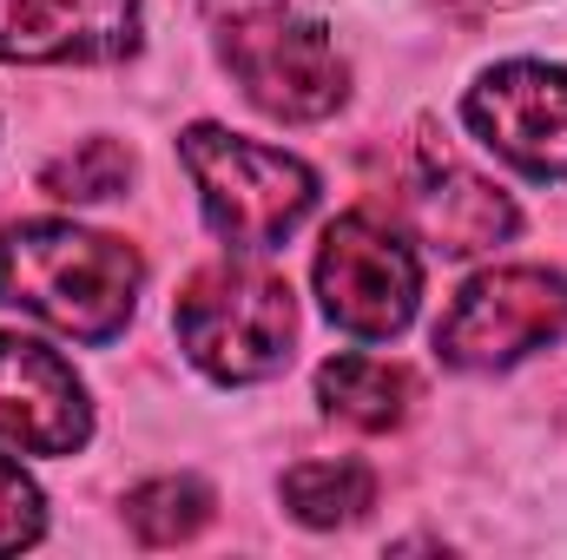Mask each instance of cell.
<instances>
[{
    "label": "cell",
    "instance_id": "6da1fadb",
    "mask_svg": "<svg viewBox=\"0 0 567 560\" xmlns=\"http://www.w3.org/2000/svg\"><path fill=\"white\" fill-rule=\"evenodd\" d=\"M140 278L145 265L133 245L106 231H80L66 218H33L0 238V303L80 343H113L133 323Z\"/></svg>",
    "mask_w": 567,
    "mask_h": 560
},
{
    "label": "cell",
    "instance_id": "7a4b0ae2",
    "mask_svg": "<svg viewBox=\"0 0 567 560\" xmlns=\"http://www.w3.org/2000/svg\"><path fill=\"white\" fill-rule=\"evenodd\" d=\"M212 33L245 100L271 120H290V126L330 120L350 93V66L330 27L297 13L290 0H212Z\"/></svg>",
    "mask_w": 567,
    "mask_h": 560
},
{
    "label": "cell",
    "instance_id": "3957f363",
    "mask_svg": "<svg viewBox=\"0 0 567 560\" xmlns=\"http://www.w3.org/2000/svg\"><path fill=\"white\" fill-rule=\"evenodd\" d=\"M178 158L198 185V205L212 218V231L231 251H271L284 245L310 205H317V178L303 158H290L278 145H258L225 126H192L178 133Z\"/></svg>",
    "mask_w": 567,
    "mask_h": 560
},
{
    "label": "cell",
    "instance_id": "277c9868",
    "mask_svg": "<svg viewBox=\"0 0 567 560\" xmlns=\"http://www.w3.org/2000/svg\"><path fill=\"white\" fill-rule=\"evenodd\" d=\"M178 343L212 383H265L290 363L297 303L290 283L258 265H212L178 290Z\"/></svg>",
    "mask_w": 567,
    "mask_h": 560
},
{
    "label": "cell",
    "instance_id": "5b68a950",
    "mask_svg": "<svg viewBox=\"0 0 567 560\" xmlns=\"http://www.w3.org/2000/svg\"><path fill=\"white\" fill-rule=\"evenodd\" d=\"M317 297H323V317L337 330L370 336V343H390L416 317L423 265H416V251L383 218L350 211L317 245Z\"/></svg>",
    "mask_w": 567,
    "mask_h": 560
},
{
    "label": "cell",
    "instance_id": "8992f818",
    "mask_svg": "<svg viewBox=\"0 0 567 560\" xmlns=\"http://www.w3.org/2000/svg\"><path fill=\"white\" fill-rule=\"evenodd\" d=\"M555 336H567V278L508 265L462 283V297L435 323V356L455 370H508Z\"/></svg>",
    "mask_w": 567,
    "mask_h": 560
},
{
    "label": "cell",
    "instance_id": "52a82bcc",
    "mask_svg": "<svg viewBox=\"0 0 567 560\" xmlns=\"http://www.w3.org/2000/svg\"><path fill=\"white\" fill-rule=\"evenodd\" d=\"M468 126L528 178H567V66L508 60L468 86Z\"/></svg>",
    "mask_w": 567,
    "mask_h": 560
},
{
    "label": "cell",
    "instance_id": "ba28073f",
    "mask_svg": "<svg viewBox=\"0 0 567 560\" xmlns=\"http://www.w3.org/2000/svg\"><path fill=\"white\" fill-rule=\"evenodd\" d=\"M93 435L86 383L66 356H53L33 336L0 330V442L27 455H73Z\"/></svg>",
    "mask_w": 567,
    "mask_h": 560
},
{
    "label": "cell",
    "instance_id": "9c48e42d",
    "mask_svg": "<svg viewBox=\"0 0 567 560\" xmlns=\"http://www.w3.org/2000/svg\"><path fill=\"white\" fill-rule=\"evenodd\" d=\"M140 46V0H0V60L106 66Z\"/></svg>",
    "mask_w": 567,
    "mask_h": 560
},
{
    "label": "cell",
    "instance_id": "30bf717a",
    "mask_svg": "<svg viewBox=\"0 0 567 560\" xmlns=\"http://www.w3.org/2000/svg\"><path fill=\"white\" fill-rule=\"evenodd\" d=\"M410 218L435 251L475 258V251H495L515 231V198L502 185H488L482 172L455 165L449 152L423 145V158L410 172Z\"/></svg>",
    "mask_w": 567,
    "mask_h": 560
},
{
    "label": "cell",
    "instance_id": "8fae6325",
    "mask_svg": "<svg viewBox=\"0 0 567 560\" xmlns=\"http://www.w3.org/2000/svg\"><path fill=\"white\" fill-rule=\"evenodd\" d=\"M416 396H423L416 370L383 363V356H330V363L317 370V403H323V416L350 422V428H370V435L410 422Z\"/></svg>",
    "mask_w": 567,
    "mask_h": 560
},
{
    "label": "cell",
    "instance_id": "7c38bea8",
    "mask_svg": "<svg viewBox=\"0 0 567 560\" xmlns=\"http://www.w3.org/2000/svg\"><path fill=\"white\" fill-rule=\"evenodd\" d=\"M377 501V475L363 462H297L284 475V508L303 528H350Z\"/></svg>",
    "mask_w": 567,
    "mask_h": 560
},
{
    "label": "cell",
    "instance_id": "4fadbf2b",
    "mask_svg": "<svg viewBox=\"0 0 567 560\" xmlns=\"http://www.w3.org/2000/svg\"><path fill=\"white\" fill-rule=\"evenodd\" d=\"M212 521V488L192 481V475H158L126 495V528L140 535L145 548H172V541H192L198 528Z\"/></svg>",
    "mask_w": 567,
    "mask_h": 560
},
{
    "label": "cell",
    "instance_id": "5bb4252c",
    "mask_svg": "<svg viewBox=\"0 0 567 560\" xmlns=\"http://www.w3.org/2000/svg\"><path fill=\"white\" fill-rule=\"evenodd\" d=\"M126 178H133V152L120 139H80L40 172V191L60 205H100V198L126 191Z\"/></svg>",
    "mask_w": 567,
    "mask_h": 560
},
{
    "label": "cell",
    "instance_id": "9a60e30c",
    "mask_svg": "<svg viewBox=\"0 0 567 560\" xmlns=\"http://www.w3.org/2000/svg\"><path fill=\"white\" fill-rule=\"evenodd\" d=\"M40 528H47V501H40L33 475H27L20 462H7V455H0V554L33 548V541H40Z\"/></svg>",
    "mask_w": 567,
    "mask_h": 560
},
{
    "label": "cell",
    "instance_id": "2e32d148",
    "mask_svg": "<svg viewBox=\"0 0 567 560\" xmlns=\"http://www.w3.org/2000/svg\"><path fill=\"white\" fill-rule=\"evenodd\" d=\"M449 20H462V27H482V20H495V13H508L515 0H435Z\"/></svg>",
    "mask_w": 567,
    "mask_h": 560
}]
</instances>
